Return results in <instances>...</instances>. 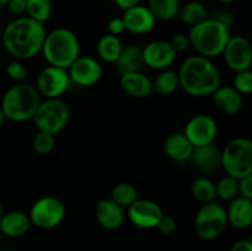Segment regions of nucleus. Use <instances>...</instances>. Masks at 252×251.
Here are the masks:
<instances>
[{
  "instance_id": "6ab92c4d",
  "label": "nucleus",
  "mask_w": 252,
  "mask_h": 251,
  "mask_svg": "<svg viewBox=\"0 0 252 251\" xmlns=\"http://www.w3.org/2000/svg\"><path fill=\"white\" fill-rule=\"evenodd\" d=\"M120 86L128 96L133 98H147L154 93L153 80L142 71L120 75Z\"/></svg>"
},
{
  "instance_id": "1a4fd4ad",
  "label": "nucleus",
  "mask_w": 252,
  "mask_h": 251,
  "mask_svg": "<svg viewBox=\"0 0 252 251\" xmlns=\"http://www.w3.org/2000/svg\"><path fill=\"white\" fill-rule=\"evenodd\" d=\"M66 209L63 202L54 196H44L32 204L29 212L32 225L42 230L54 229L64 220Z\"/></svg>"
},
{
  "instance_id": "c03bdc74",
  "label": "nucleus",
  "mask_w": 252,
  "mask_h": 251,
  "mask_svg": "<svg viewBox=\"0 0 252 251\" xmlns=\"http://www.w3.org/2000/svg\"><path fill=\"white\" fill-rule=\"evenodd\" d=\"M219 2H223V4H231V2L236 1V0H217Z\"/></svg>"
},
{
  "instance_id": "4be33fe9",
  "label": "nucleus",
  "mask_w": 252,
  "mask_h": 251,
  "mask_svg": "<svg viewBox=\"0 0 252 251\" xmlns=\"http://www.w3.org/2000/svg\"><path fill=\"white\" fill-rule=\"evenodd\" d=\"M116 71L120 75L128 73H135V71H142L144 66L143 61V47L138 46L135 43L126 44L123 46L117 61L113 63Z\"/></svg>"
},
{
  "instance_id": "c756f323",
  "label": "nucleus",
  "mask_w": 252,
  "mask_h": 251,
  "mask_svg": "<svg viewBox=\"0 0 252 251\" xmlns=\"http://www.w3.org/2000/svg\"><path fill=\"white\" fill-rule=\"evenodd\" d=\"M110 198L122 208H128L135 199H138V191L134 185L129 182H120L111 189Z\"/></svg>"
},
{
  "instance_id": "4468645a",
  "label": "nucleus",
  "mask_w": 252,
  "mask_h": 251,
  "mask_svg": "<svg viewBox=\"0 0 252 251\" xmlns=\"http://www.w3.org/2000/svg\"><path fill=\"white\" fill-rule=\"evenodd\" d=\"M164 212L152 199H135L127 208V217L130 223L139 229H155Z\"/></svg>"
},
{
  "instance_id": "2eb2a0df",
  "label": "nucleus",
  "mask_w": 252,
  "mask_h": 251,
  "mask_svg": "<svg viewBox=\"0 0 252 251\" xmlns=\"http://www.w3.org/2000/svg\"><path fill=\"white\" fill-rule=\"evenodd\" d=\"M176 52L174 51L169 41L157 39L149 42L143 47V61L144 65L154 70H165L174 64L176 59Z\"/></svg>"
},
{
  "instance_id": "aec40b11",
  "label": "nucleus",
  "mask_w": 252,
  "mask_h": 251,
  "mask_svg": "<svg viewBox=\"0 0 252 251\" xmlns=\"http://www.w3.org/2000/svg\"><path fill=\"white\" fill-rule=\"evenodd\" d=\"M212 97L217 110L224 115H236L244 107V96L230 85H220Z\"/></svg>"
},
{
  "instance_id": "4c0bfd02",
  "label": "nucleus",
  "mask_w": 252,
  "mask_h": 251,
  "mask_svg": "<svg viewBox=\"0 0 252 251\" xmlns=\"http://www.w3.org/2000/svg\"><path fill=\"white\" fill-rule=\"evenodd\" d=\"M239 196L252 199V175L239 180Z\"/></svg>"
},
{
  "instance_id": "a878e982",
  "label": "nucleus",
  "mask_w": 252,
  "mask_h": 251,
  "mask_svg": "<svg viewBox=\"0 0 252 251\" xmlns=\"http://www.w3.org/2000/svg\"><path fill=\"white\" fill-rule=\"evenodd\" d=\"M147 7L157 21H172L179 15L180 0H148Z\"/></svg>"
},
{
  "instance_id": "72a5a7b5",
  "label": "nucleus",
  "mask_w": 252,
  "mask_h": 251,
  "mask_svg": "<svg viewBox=\"0 0 252 251\" xmlns=\"http://www.w3.org/2000/svg\"><path fill=\"white\" fill-rule=\"evenodd\" d=\"M233 86L241 95H249L252 91V71L250 69L243 71H238L234 76Z\"/></svg>"
},
{
  "instance_id": "a211bd4d",
  "label": "nucleus",
  "mask_w": 252,
  "mask_h": 251,
  "mask_svg": "<svg viewBox=\"0 0 252 251\" xmlns=\"http://www.w3.org/2000/svg\"><path fill=\"white\" fill-rule=\"evenodd\" d=\"M189 161L203 174H212L220 167L221 150L214 143L194 147Z\"/></svg>"
},
{
  "instance_id": "7ed1b4c3",
  "label": "nucleus",
  "mask_w": 252,
  "mask_h": 251,
  "mask_svg": "<svg viewBox=\"0 0 252 251\" xmlns=\"http://www.w3.org/2000/svg\"><path fill=\"white\" fill-rule=\"evenodd\" d=\"M230 36V27L214 17H207L189 32L191 47L198 56L209 59L221 56Z\"/></svg>"
},
{
  "instance_id": "ea45409f",
  "label": "nucleus",
  "mask_w": 252,
  "mask_h": 251,
  "mask_svg": "<svg viewBox=\"0 0 252 251\" xmlns=\"http://www.w3.org/2000/svg\"><path fill=\"white\" fill-rule=\"evenodd\" d=\"M6 6L9 11L16 17L24 16L26 12V0H10Z\"/></svg>"
},
{
  "instance_id": "7c9ffc66",
  "label": "nucleus",
  "mask_w": 252,
  "mask_h": 251,
  "mask_svg": "<svg viewBox=\"0 0 252 251\" xmlns=\"http://www.w3.org/2000/svg\"><path fill=\"white\" fill-rule=\"evenodd\" d=\"M26 16L44 24L52 15L51 0H26Z\"/></svg>"
},
{
  "instance_id": "58836bf2",
  "label": "nucleus",
  "mask_w": 252,
  "mask_h": 251,
  "mask_svg": "<svg viewBox=\"0 0 252 251\" xmlns=\"http://www.w3.org/2000/svg\"><path fill=\"white\" fill-rule=\"evenodd\" d=\"M108 33L113 34V36L120 37L121 34H123L126 32L125 24H123L122 17H116V19H112L107 25Z\"/></svg>"
},
{
  "instance_id": "c9c22d12",
  "label": "nucleus",
  "mask_w": 252,
  "mask_h": 251,
  "mask_svg": "<svg viewBox=\"0 0 252 251\" xmlns=\"http://www.w3.org/2000/svg\"><path fill=\"white\" fill-rule=\"evenodd\" d=\"M157 229L160 231V233L164 234V235H171V234H174L177 229L176 219L171 216L162 214L159 223H158Z\"/></svg>"
},
{
  "instance_id": "37998d69",
  "label": "nucleus",
  "mask_w": 252,
  "mask_h": 251,
  "mask_svg": "<svg viewBox=\"0 0 252 251\" xmlns=\"http://www.w3.org/2000/svg\"><path fill=\"white\" fill-rule=\"evenodd\" d=\"M5 120H6V118H5L4 113H2L1 108H0V128H1L2 126H4V123H5Z\"/></svg>"
},
{
  "instance_id": "0eeeda50",
  "label": "nucleus",
  "mask_w": 252,
  "mask_h": 251,
  "mask_svg": "<svg viewBox=\"0 0 252 251\" xmlns=\"http://www.w3.org/2000/svg\"><path fill=\"white\" fill-rule=\"evenodd\" d=\"M70 118V107L62 98H44L34 112V126L39 132L56 135L66 127Z\"/></svg>"
},
{
  "instance_id": "423d86ee",
  "label": "nucleus",
  "mask_w": 252,
  "mask_h": 251,
  "mask_svg": "<svg viewBox=\"0 0 252 251\" xmlns=\"http://www.w3.org/2000/svg\"><path fill=\"white\" fill-rule=\"evenodd\" d=\"M228 176L240 180L252 175V142L249 138H234L221 150V162Z\"/></svg>"
},
{
  "instance_id": "dca6fc26",
  "label": "nucleus",
  "mask_w": 252,
  "mask_h": 251,
  "mask_svg": "<svg viewBox=\"0 0 252 251\" xmlns=\"http://www.w3.org/2000/svg\"><path fill=\"white\" fill-rule=\"evenodd\" d=\"M126 31L133 34H147L153 31L157 25V20L153 16L147 5H135L125 10L122 15Z\"/></svg>"
},
{
  "instance_id": "e433bc0d",
  "label": "nucleus",
  "mask_w": 252,
  "mask_h": 251,
  "mask_svg": "<svg viewBox=\"0 0 252 251\" xmlns=\"http://www.w3.org/2000/svg\"><path fill=\"white\" fill-rule=\"evenodd\" d=\"M169 42L176 53H182V52L187 51V49L191 47L189 34H186V33L174 34V36H172V38L170 39Z\"/></svg>"
},
{
  "instance_id": "6e6552de",
  "label": "nucleus",
  "mask_w": 252,
  "mask_h": 251,
  "mask_svg": "<svg viewBox=\"0 0 252 251\" xmlns=\"http://www.w3.org/2000/svg\"><path fill=\"white\" fill-rule=\"evenodd\" d=\"M228 225L226 209L216 201L202 204L194 217V231L202 240L220 238Z\"/></svg>"
},
{
  "instance_id": "9d476101",
  "label": "nucleus",
  "mask_w": 252,
  "mask_h": 251,
  "mask_svg": "<svg viewBox=\"0 0 252 251\" xmlns=\"http://www.w3.org/2000/svg\"><path fill=\"white\" fill-rule=\"evenodd\" d=\"M71 81L66 69L47 65L39 71L34 88L44 98H61L68 91Z\"/></svg>"
},
{
  "instance_id": "a19ab883",
  "label": "nucleus",
  "mask_w": 252,
  "mask_h": 251,
  "mask_svg": "<svg viewBox=\"0 0 252 251\" xmlns=\"http://www.w3.org/2000/svg\"><path fill=\"white\" fill-rule=\"evenodd\" d=\"M230 251H252V243L251 240H238L233 244Z\"/></svg>"
},
{
  "instance_id": "2f4dec72",
  "label": "nucleus",
  "mask_w": 252,
  "mask_h": 251,
  "mask_svg": "<svg viewBox=\"0 0 252 251\" xmlns=\"http://www.w3.org/2000/svg\"><path fill=\"white\" fill-rule=\"evenodd\" d=\"M216 193L221 201L230 202L239 196V180L231 176H224L216 184Z\"/></svg>"
},
{
  "instance_id": "5701e85b",
  "label": "nucleus",
  "mask_w": 252,
  "mask_h": 251,
  "mask_svg": "<svg viewBox=\"0 0 252 251\" xmlns=\"http://www.w3.org/2000/svg\"><path fill=\"white\" fill-rule=\"evenodd\" d=\"M29 213L22 211H10L2 213L0 218V231L9 238H20L31 228Z\"/></svg>"
},
{
  "instance_id": "cd10ccee",
  "label": "nucleus",
  "mask_w": 252,
  "mask_h": 251,
  "mask_svg": "<svg viewBox=\"0 0 252 251\" xmlns=\"http://www.w3.org/2000/svg\"><path fill=\"white\" fill-rule=\"evenodd\" d=\"M153 89H154V93L160 96H170L176 93L180 89L177 71L170 70V69L160 71L155 80L153 81Z\"/></svg>"
},
{
  "instance_id": "de8ad7c7",
  "label": "nucleus",
  "mask_w": 252,
  "mask_h": 251,
  "mask_svg": "<svg viewBox=\"0 0 252 251\" xmlns=\"http://www.w3.org/2000/svg\"><path fill=\"white\" fill-rule=\"evenodd\" d=\"M95 251H96V250H95Z\"/></svg>"
},
{
  "instance_id": "393cba45",
  "label": "nucleus",
  "mask_w": 252,
  "mask_h": 251,
  "mask_svg": "<svg viewBox=\"0 0 252 251\" xmlns=\"http://www.w3.org/2000/svg\"><path fill=\"white\" fill-rule=\"evenodd\" d=\"M123 48V43L120 37L113 34L106 33L98 38L96 43V53L102 62L108 64H113L117 61L121 51Z\"/></svg>"
},
{
  "instance_id": "f3484780",
  "label": "nucleus",
  "mask_w": 252,
  "mask_h": 251,
  "mask_svg": "<svg viewBox=\"0 0 252 251\" xmlns=\"http://www.w3.org/2000/svg\"><path fill=\"white\" fill-rule=\"evenodd\" d=\"M95 218L101 228L106 230H117L125 223L126 212L125 208L111 198H103L96 203Z\"/></svg>"
},
{
  "instance_id": "f704fd0d",
  "label": "nucleus",
  "mask_w": 252,
  "mask_h": 251,
  "mask_svg": "<svg viewBox=\"0 0 252 251\" xmlns=\"http://www.w3.org/2000/svg\"><path fill=\"white\" fill-rule=\"evenodd\" d=\"M5 71H6V75L15 83H25L29 78V70L25 66V64L19 59L10 62L6 65Z\"/></svg>"
},
{
  "instance_id": "79ce46f5",
  "label": "nucleus",
  "mask_w": 252,
  "mask_h": 251,
  "mask_svg": "<svg viewBox=\"0 0 252 251\" xmlns=\"http://www.w3.org/2000/svg\"><path fill=\"white\" fill-rule=\"evenodd\" d=\"M113 2H115L120 9H122L123 11H125V10L129 9V7L139 5L140 2H142V0H113Z\"/></svg>"
},
{
  "instance_id": "9b49d317",
  "label": "nucleus",
  "mask_w": 252,
  "mask_h": 251,
  "mask_svg": "<svg viewBox=\"0 0 252 251\" xmlns=\"http://www.w3.org/2000/svg\"><path fill=\"white\" fill-rule=\"evenodd\" d=\"M225 65L234 73L248 70L252 64V48L248 38L243 36H230L223 53Z\"/></svg>"
},
{
  "instance_id": "412c9836",
  "label": "nucleus",
  "mask_w": 252,
  "mask_h": 251,
  "mask_svg": "<svg viewBox=\"0 0 252 251\" xmlns=\"http://www.w3.org/2000/svg\"><path fill=\"white\" fill-rule=\"evenodd\" d=\"M228 224L233 228L244 230L250 228L252 224V199L238 196L230 201L226 209Z\"/></svg>"
},
{
  "instance_id": "20e7f679",
  "label": "nucleus",
  "mask_w": 252,
  "mask_h": 251,
  "mask_svg": "<svg viewBox=\"0 0 252 251\" xmlns=\"http://www.w3.org/2000/svg\"><path fill=\"white\" fill-rule=\"evenodd\" d=\"M41 53L48 65L68 69L80 56V41L71 30L58 27L47 32Z\"/></svg>"
},
{
  "instance_id": "c85d7f7f",
  "label": "nucleus",
  "mask_w": 252,
  "mask_h": 251,
  "mask_svg": "<svg viewBox=\"0 0 252 251\" xmlns=\"http://www.w3.org/2000/svg\"><path fill=\"white\" fill-rule=\"evenodd\" d=\"M191 194L202 204L214 201L217 198L216 182L206 176L197 177L191 184Z\"/></svg>"
},
{
  "instance_id": "473e14b6",
  "label": "nucleus",
  "mask_w": 252,
  "mask_h": 251,
  "mask_svg": "<svg viewBox=\"0 0 252 251\" xmlns=\"http://www.w3.org/2000/svg\"><path fill=\"white\" fill-rule=\"evenodd\" d=\"M56 147V138L54 135L44 132H37L32 139V148L39 155H48L53 152Z\"/></svg>"
},
{
  "instance_id": "bb28decb",
  "label": "nucleus",
  "mask_w": 252,
  "mask_h": 251,
  "mask_svg": "<svg viewBox=\"0 0 252 251\" xmlns=\"http://www.w3.org/2000/svg\"><path fill=\"white\" fill-rule=\"evenodd\" d=\"M177 17L185 25L192 27L198 25L199 22L204 21L208 17V11H207V7L201 1H198V0H191V1L181 5Z\"/></svg>"
},
{
  "instance_id": "a18cd8bd",
  "label": "nucleus",
  "mask_w": 252,
  "mask_h": 251,
  "mask_svg": "<svg viewBox=\"0 0 252 251\" xmlns=\"http://www.w3.org/2000/svg\"><path fill=\"white\" fill-rule=\"evenodd\" d=\"M10 0H0V6H6Z\"/></svg>"
},
{
  "instance_id": "f03ea898",
  "label": "nucleus",
  "mask_w": 252,
  "mask_h": 251,
  "mask_svg": "<svg viewBox=\"0 0 252 251\" xmlns=\"http://www.w3.org/2000/svg\"><path fill=\"white\" fill-rule=\"evenodd\" d=\"M180 88L192 97H207L221 85L220 71L212 59L206 57H187L179 71Z\"/></svg>"
},
{
  "instance_id": "b1692460",
  "label": "nucleus",
  "mask_w": 252,
  "mask_h": 251,
  "mask_svg": "<svg viewBox=\"0 0 252 251\" xmlns=\"http://www.w3.org/2000/svg\"><path fill=\"white\" fill-rule=\"evenodd\" d=\"M192 150L193 145L189 143L184 133H172L164 142L165 154L175 162L189 161Z\"/></svg>"
},
{
  "instance_id": "49530a36",
  "label": "nucleus",
  "mask_w": 252,
  "mask_h": 251,
  "mask_svg": "<svg viewBox=\"0 0 252 251\" xmlns=\"http://www.w3.org/2000/svg\"><path fill=\"white\" fill-rule=\"evenodd\" d=\"M2 213H4V212H2V206H1V202H0V218H1Z\"/></svg>"
},
{
  "instance_id": "f257e3e1",
  "label": "nucleus",
  "mask_w": 252,
  "mask_h": 251,
  "mask_svg": "<svg viewBox=\"0 0 252 251\" xmlns=\"http://www.w3.org/2000/svg\"><path fill=\"white\" fill-rule=\"evenodd\" d=\"M46 34L44 24L27 16H19L5 26L2 46L15 59L27 61L41 53Z\"/></svg>"
},
{
  "instance_id": "f8f14e48",
  "label": "nucleus",
  "mask_w": 252,
  "mask_h": 251,
  "mask_svg": "<svg viewBox=\"0 0 252 251\" xmlns=\"http://www.w3.org/2000/svg\"><path fill=\"white\" fill-rule=\"evenodd\" d=\"M66 70L71 83L81 88L94 86L102 78V65L91 56H79Z\"/></svg>"
},
{
  "instance_id": "39448f33",
  "label": "nucleus",
  "mask_w": 252,
  "mask_h": 251,
  "mask_svg": "<svg viewBox=\"0 0 252 251\" xmlns=\"http://www.w3.org/2000/svg\"><path fill=\"white\" fill-rule=\"evenodd\" d=\"M41 101L34 85L27 81L15 83L2 95L0 108L6 120L21 123L32 120Z\"/></svg>"
},
{
  "instance_id": "ddd939ff",
  "label": "nucleus",
  "mask_w": 252,
  "mask_h": 251,
  "mask_svg": "<svg viewBox=\"0 0 252 251\" xmlns=\"http://www.w3.org/2000/svg\"><path fill=\"white\" fill-rule=\"evenodd\" d=\"M184 134L193 148L212 144L218 135V126L209 115H196L186 123Z\"/></svg>"
}]
</instances>
